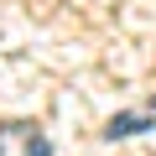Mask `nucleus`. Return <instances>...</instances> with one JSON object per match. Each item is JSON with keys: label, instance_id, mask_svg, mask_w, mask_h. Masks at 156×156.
<instances>
[{"label": "nucleus", "instance_id": "nucleus-1", "mask_svg": "<svg viewBox=\"0 0 156 156\" xmlns=\"http://www.w3.org/2000/svg\"><path fill=\"white\" fill-rule=\"evenodd\" d=\"M0 156H52V140L37 125H0Z\"/></svg>", "mask_w": 156, "mask_h": 156}]
</instances>
